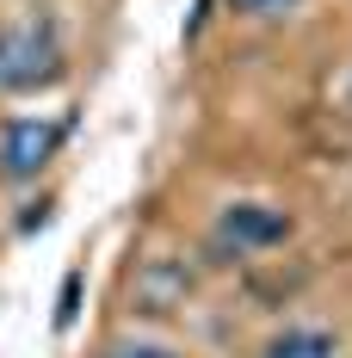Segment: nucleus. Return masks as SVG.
Masks as SVG:
<instances>
[{
	"instance_id": "obj_4",
	"label": "nucleus",
	"mask_w": 352,
	"mask_h": 358,
	"mask_svg": "<svg viewBox=\"0 0 352 358\" xmlns=\"http://www.w3.org/2000/svg\"><path fill=\"white\" fill-rule=\"evenodd\" d=\"M266 358H340V340L328 327H279L266 340Z\"/></svg>"
},
{
	"instance_id": "obj_2",
	"label": "nucleus",
	"mask_w": 352,
	"mask_h": 358,
	"mask_svg": "<svg viewBox=\"0 0 352 358\" xmlns=\"http://www.w3.org/2000/svg\"><path fill=\"white\" fill-rule=\"evenodd\" d=\"M62 148V124L56 117H13L0 130V179L6 185H31Z\"/></svg>"
},
{
	"instance_id": "obj_7",
	"label": "nucleus",
	"mask_w": 352,
	"mask_h": 358,
	"mask_svg": "<svg viewBox=\"0 0 352 358\" xmlns=\"http://www.w3.org/2000/svg\"><path fill=\"white\" fill-rule=\"evenodd\" d=\"M74 290H80V272H69V285H62V309H56V322H62V327L74 322Z\"/></svg>"
},
{
	"instance_id": "obj_5",
	"label": "nucleus",
	"mask_w": 352,
	"mask_h": 358,
	"mask_svg": "<svg viewBox=\"0 0 352 358\" xmlns=\"http://www.w3.org/2000/svg\"><path fill=\"white\" fill-rule=\"evenodd\" d=\"M235 13H247V19H284V13H297L303 0H229Z\"/></svg>"
},
{
	"instance_id": "obj_1",
	"label": "nucleus",
	"mask_w": 352,
	"mask_h": 358,
	"mask_svg": "<svg viewBox=\"0 0 352 358\" xmlns=\"http://www.w3.org/2000/svg\"><path fill=\"white\" fill-rule=\"evenodd\" d=\"M62 80V37L50 19H13L0 25V93H37Z\"/></svg>"
},
{
	"instance_id": "obj_6",
	"label": "nucleus",
	"mask_w": 352,
	"mask_h": 358,
	"mask_svg": "<svg viewBox=\"0 0 352 358\" xmlns=\"http://www.w3.org/2000/svg\"><path fill=\"white\" fill-rule=\"evenodd\" d=\"M106 358H179L174 346H155V340H118Z\"/></svg>"
},
{
	"instance_id": "obj_3",
	"label": "nucleus",
	"mask_w": 352,
	"mask_h": 358,
	"mask_svg": "<svg viewBox=\"0 0 352 358\" xmlns=\"http://www.w3.org/2000/svg\"><path fill=\"white\" fill-rule=\"evenodd\" d=\"M216 235H223L235 253H260V248H279L284 235H290V216H284L279 204L241 198V204H229V210L216 216Z\"/></svg>"
}]
</instances>
